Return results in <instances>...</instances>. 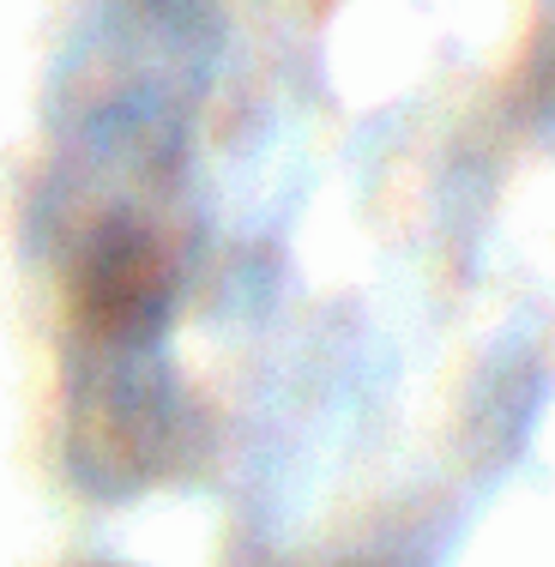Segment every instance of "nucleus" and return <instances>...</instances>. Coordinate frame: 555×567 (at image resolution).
Wrapping results in <instances>:
<instances>
[]
</instances>
